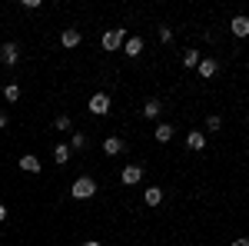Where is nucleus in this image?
Instances as JSON below:
<instances>
[{"mask_svg":"<svg viewBox=\"0 0 249 246\" xmlns=\"http://www.w3.org/2000/svg\"><path fill=\"white\" fill-rule=\"evenodd\" d=\"M93 193H96V180L93 176H80L77 183L70 187V196H73V200H90Z\"/></svg>","mask_w":249,"mask_h":246,"instance_id":"nucleus-1","label":"nucleus"},{"mask_svg":"<svg viewBox=\"0 0 249 246\" xmlns=\"http://www.w3.org/2000/svg\"><path fill=\"white\" fill-rule=\"evenodd\" d=\"M87 110H90L93 116L110 114V96H107V94H93V96H90V103H87Z\"/></svg>","mask_w":249,"mask_h":246,"instance_id":"nucleus-2","label":"nucleus"},{"mask_svg":"<svg viewBox=\"0 0 249 246\" xmlns=\"http://www.w3.org/2000/svg\"><path fill=\"white\" fill-rule=\"evenodd\" d=\"M123 27H116V30H110V34H103V50H120V43H123Z\"/></svg>","mask_w":249,"mask_h":246,"instance_id":"nucleus-3","label":"nucleus"},{"mask_svg":"<svg viewBox=\"0 0 249 246\" xmlns=\"http://www.w3.org/2000/svg\"><path fill=\"white\" fill-rule=\"evenodd\" d=\"M0 60H3L7 67H14V63L20 60V50H17V43H3V47H0Z\"/></svg>","mask_w":249,"mask_h":246,"instance_id":"nucleus-4","label":"nucleus"},{"mask_svg":"<svg viewBox=\"0 0 249 246\" xmlns=\"http://www.w3.org/2000/svg\"><path fill=\"white\" fill-rule=\"evenodd\" d=\"M216 67H219V63H216L213 57H203L199 63H196V70H199V76H203V80H210V76L216 74Z\"/></svg>","mask_w":249,"mask_h":246,"instance_id":"nucleus-5","label":"nucleus"},{"mask_svg":"<svg viewBox=\"0 0 249 246\" xmlns=\"http://www.w3.org/2000/svg\"><path fill=\"white\" fill-rule=\"evenodd\" d=\"M140 180H143V167H136V163L123 167V183H140Z\"/></svg>","mask_w":249,"mask_h":246,"instance_id":"nucleus-6","label":"nucleus"},{"mask_svg":"<svg viewBox=\"0 0 249 246\" xmlns=\"http://www.w3.org/2000/svg\"><path fill=\"white\" fill-rule=\"evenodd\" d=\"M60 43H63L67 50H73V47L80 43V30H73V27H70V30H63V34H60Z\"/></svg>","mask_w":249,"mask_h":246,"instance_id":"nucleus-7","label":"nucleus"},{"mask_svg":"<svg viewBox=\"0 0 249 246\" xmlns=\"http://www.w3.org/2000/svg\"><path fill=\"white\" fill-rule=\"evenodd\" d=\"M160 200H163V189H160V187H146L143 203H146V207H160Z\"/></svg>","mask_w":249,"mask_h":246,"instance_id":"nucleus-8","label":"nucleus"},{"mask_svg":"<svg viewBox=\"0 0 249 246\" xmlns=\"http://www.w3.org/2000/svg\"><path fill=\"white\" fill-rule=\"evenodd\" d=\"M186 147H190V150H203V147H206V133L193 130L190 136H186Z\"/></svg>","mask_w":249,"mask_h":246,"instance_id":"nucleus-9","label":"nucleus"},{"mask_svg":"<svg viewBox=\"0 0 249 246\" xmlns=\"http://www.w3.org/2000/svg\"><path fill=\"white\" fill-rule=\"evenodd\" d=\"M160 110H163V107H160V100H146V103H143V116H146V120H156Z\"/></svg>","mask_w":249,"mask_h":246,"instance_id":"nucleus-10","label":"nucleus"},{"mask_svg":"<svg viewBox=\"0 0 249 246\" xmlns=\"http://www.w3.org/2000/svg\"><path fill=\"white\" fill-rule=\"evenodd\" d=\"M20 167H23L27 173H37L40 170V160L34 156V153H27V156H20Z\"/></svg>","mask_w":249,"mask_h":246,"instance_id":"nucleus-11","label":"nucleus"},{"mask_svg":"<svg viewBox=\"0 0 249 246\" xmlns=\"http://www.w3.org/2000/svg\"><path fill=\"white\" fill-rule=\"evenodd\" d=\"M140 54H143V40L130 37V40H126V57H140Z\"/></svg>","mask_w":249,"mask_h":246,"instance_id":"nucleus-12","label":"nucleus"},{"mask_svg":"<svg viewBox=\"0 0 249 246\" xmlns=\"http://www.w3.org/2000/svg\"><path fill=\"white\" fill-rule=\"evenodd\" d=\"M120 150H123V140H120V136H110V140L103 143V153H110V156H116Z\"/></svg>","mask_w":249,"mask_h":246,"instance_id":"nucleus-13","label":"nucleus"},{"mask_svg":"<svg viewBox=\"0 0 249 246\" xmlns=\"http://www.w3.org/2000/svg\"><path fill=\"white\" fill-rule=\"evenodd\" d=\"M232 34H236V37H246V34H249V20L246 17H236V20H232Z\"/></svg>","mask_w":249,"mask_h":246,"instance_id":"nucleus-14","label":"nucleus"},{"mask_svg":"<svg viewBox=\"0 0 249 246\" xmlns=\"http://www.w3.org/2000/svg\"><path fill=\"white\" fill-rule=\"evenodd\" d=\"M170 136H173L170 123H160V127H156V140H160V143H170Z\"/></svg>","mask_w":249,"mask_h":246,"instance_id":"nucleus-15","label":"nucleus"},{"mask_svg":"<svg viewBox=\"0 0 249 246\" xmlns=\"http://www.w3.org/2000/svg\"><path fill=\"white\" fill-rule=\"evenodd\" d=\"M53 160H57V163H67V160H70V147H67V143H60L57 150H53Z\"/></svg>","mask_w":249,"mask_h":246,"instance_id":"nucleus-16","label":"nucleus"},{"mask_svg":"<svg viewBox=\"0 0 249 246\" xmlns=\"http://www.w3.org/2000/svg\"><path fill=\"white\" fill-rule=\"evenodd\" d=\"M199 63V50H186L183 54V67H196Z\"/></svg>","mask_w":249,"mask_h":246,"instance_id":"nucleus-17","label":"nucleus"},{"mask_svg":"<svg viewBox=\"0 0 249 246\" xmlns=\"http://www.w3.org/2000/svg\"><path fill=\"white\" fill-rule=\"evenodd\" d=\"M3 96H7V100H17V96H20V87H17V83H10V87L3 90Z\"/></svg>","mask_w":249,"mask_h":246,"instance_id":"nucleus-18","label":"nucleus"},{"mask_svg":"<svg viewBox=\"0 0 249 246\" xmlns=\"http://www.w3.org/2000/svg\"><path fill=\"white\" fill-rule=\"evenodd\" d=\"M73 147H77V150L87 147V136H83V133H73Z\"/></svg>","mask_w":249,"mask_h":246,"instance_id":"nucleus-19","label":"nucleus"},{"mask_svg":"<svg viewBox=\"0 0 249 246\" xmlns=\"http://www.w3.org/2000/svg\"><path fill=\"white\" fill-rule=\"evenodd\" d=\"M57 130H70V116H57Z\"/></svg>","mask_w":249,"mask_h":246,"instance_id":"nucleus-20","label":"nucleus"},{"mask_svg":"<svg viewBox=\"0 0 249 246\" xmlns=\"http://www.w3.org/2000/svg\"><path fill=\"white\" fill-rule=\"evenodd\" d=\"M206 127H210V130H219V127H223V120H219V116H210V120H206Z\"/></svg>","mask_w":249,"mask_h":246,"instance_id":"nucleus-21","label":"nucleus"},{"mask_svg":"<svg viewBox=\"0 0 249 246\" xmlns=\"http://www.w3.org/2000/svg\"><path fill=\"white\" fill-rule=\"evenodd\" d=\"M160 40H166V43L173 40V30H170V27H160Z\"/></svg>","mask_w":249,"mask_h":246,"instance_id":"nucleus-22","label":"nucleus"},{"mask_svg":"<svg viewBox=\"0 0 249 246\" xmlns=\"http://www.w3.org/2000/svg\"><path fill=\"white\" fill-rule=\"evenodd\" d=\"M232 246H249V240H246V236H239V240H232Z\"/></svg>","mask_w":249,"mask_h":246,"instance_id":"nucleus-23","label":"nucleus"},{"mask_svg":"<svg viewBox=\"0 0 249 246\" xmlns=\"http://www.w3.org/2000/svg\"><path fill=\"white\" fill-rule=\"evenodd\" d=\"M3 220H7V207L0 203V223H3Z\"/></svg>","mask_w":249,"mask_h":246,"instance_id":"nucleus-24","label":"nucleus"},{"mask_svg":"<svg viewBox=\"0 0 249 246\" xmlns=\"http://www.w3.org/2000/svg\"><path fill=\"white\" fill-rule=\"evenodd\" d=\"M0 127H7V114L3 110H0Z\"/></svg>","mask_w":249,"mask_h":246,"instance_id":"nucleus-25","label":"nucleus"},{"mask_svg":"<svg viewBox=\"0 0 249 246\" xmlns=\"http://www.w3.org/2000/svg\"><path fill=\"white\" fill-rule=\"evenodd\" d=\"M83 246H100V243H96V240H87V243H83Z\"/></svg>","mask_w":249,"mask_h":246,"instance_id":"nucleus-26","label":"nucleus"}]
</instances>
